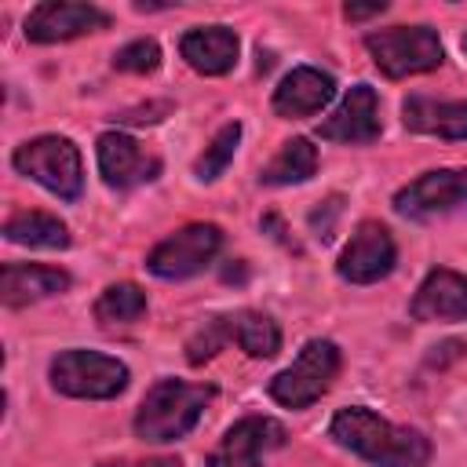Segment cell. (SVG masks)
<instances>
[{"label": "cell", "mask_w": 467, "mask_h": 467, "mask_svg": "<svg viewBox=\"0 0 467 467\" xmlns=\"http://www.w3.org/2000/svg\"><path fill=\"white\" fill-rule=\"evenodd\" d=\"M463 51H467V36H463Z\"/></svg>", "instance_id": "obj_29"}, {"label": "cell", "mask_w": 467, "mask_h": 467, "mask_svg": "<svg viewBox=\"0 0 467 467\" xmlns=\"http://www.w3.org/2000/svg\"><path fill=\"white\" fill-rule=\"evenodd\" d=\"M336 99V80L332 73H321L314 66H296L285 73V80L274 91V113L277 117H310L325 109Z\"/></svg>", "instance_id": "obj_15"}, {"label": "cell", "mask_w": 467, "mask_h": 467, "mask_svg": "<svg viewBox=\"0 0 467 467\" xmlns=\"http://www.w3.org/2000/svg\"><path fill=\"white\" fill-rule=\"evenodd\" d=\"M328 431L343 449L368 460L372 467H423L431 460V441L420 431L398 427L365 405L339 409Z\"/></svg>", "instance_id": "obj_1"}, {"label": "cell", "mask_w": 467, "mask_h": 467, "mask_svg": "<svg viewBox=\"0 0 467 467\" xmlns=\"http://www.w3.org/2000/svg\"><path fill=\"white\" fill-rule=\"evenodd\" d=\"M317 135L328 142H347V146H365L379 139V99L368 84H354L339 109L317 124Z\"/></svg>", "instance_id": "obj_13"}, {"label": "cell", "mask_w": 467, "mask_h": 467, "mask_svg": "<svg viewBox=\"0 0 467 467\" xmlns=\"http://www.w3.org/2000/svg\"><path fill=\"white\" fill-rule=\"evenodd\" d=\"M467 204V168L423 171L394 193V212L405 219H434Z\"/></svg>", "instance_id": "obj_8"}, {"label": "cell", "mask_w": 467, "mask_h": 467, "mask_svg": "<svg viewBox=\"0 0 467 467\" xmlns=\"http://www.w3.org/2000/svg\"><path fill=\"white\" fill-rule=\"evenodd\" d=\"M109 15L95 4H73V0H44L26 15V40L33 44H58L73 40L95 29H106Z\"/></svg>", "instance_id": "obj_10"}, {"label": "cell", "mask_w": 467, "mask_h": 467, "mask_svg": "<svg viewBox=\"0 0 467 467\" xmlns=\"http://www.w3.org/2000/svg\"><path fill=\"white\" fill-rule=\"evenodd\" d=\"M99 171H102V182L113 186V190H131L139 182H153L161 175V161L150 157L131 135L124 131H106L99 135Z\"/></svg>", "instance_id": "obj_11"}, {"label": "cell", "mask_w": 467, "mask_h": 467, "mask_svg": "<svg viewBox=\"0 0 467 467\" xmlns=\"http://www.w3.org/2000/svg\"><path fill=\"white\" fill-rule=\"evenodd\" d=\"M226 343H234V336H230V314L208 317V321L186 339V361H190V365H204V361L215 358Z\"/></svg>", "instance_id": "obj_24"}, {"label": "cell", "mask_w": 467, "mask_h": 467, "mask_svg": "<svg viewBox=\"0 0 467 467\" xmlns=\"http://www.w3.org/2000/svg\"><path fill=\"white\" fill-rule=\"evenodd\" d=\"M142 314H146V292L139 285H131V281L109 285L95 299V317L102 325H128V321H135Z\"/></svg>", "instance_id": "obj_22"}, {"label": "cell", "mask_w": 467, "mask_h": 467, "mask_svg": "<svg viewBox=\"0 0 467 467\" xmlns=\"http://www.w3.org/2000/svg\"><path fill=\"white\" fill-rule=\"evenodd\" d=\"M339 365L343 358L332 339H310L303 343L296 361L270 379V398L285 409H306L332 387V379L339 376Z\"/></svg>", "instance_id": "obj_5"}, {"label": "cell", "mask_w": 467, "mask_h": 467, "mask_svg": "<svg viewBox=\"0 0 467 467\" xmlns=\"http://www.w3.org/2000/svg\"><path fill=\"white\" fill-rule=\"evenodd\" d=\"M285 445V427L270 416H244L237 420L223 445L208 456V467H259V456Z\"/></svg>", "instance_id": "obj_12"}, {"label": "cell", "mask_w": 467, "mask_h": 467, "mask_svg": "<svg viewBox=\"0 0 467 467\" xmlns=\"http://www.w3.org/2000/svg\"><path fill=\"white\" fill-rule=\"evenodd\" d=\"M230 336L248 358H274L281 350V328L274 317L259 310H237L230 314Z\"/></svg>", "instance_id": "obj_21"}, {"label": "cell", "mask_w": 467, "mask_h": 467, "mask_svg": "<svg viewBox=\"0 0 467 467\" xmlns=\"http://www.w3.org/2000/svg\"><path fill=\"white\" fill-rule=\"evenodd\" d=\"M409 314L416 321H467V277L456 270H431L416 288Z\"/></svg>", "instance_id": "obj_14"}, {"label": "cell", "mask_w": 467, "mask_h": 467, "mask_svg": "<svg viewBox=\"0 0 467 467\" xmlns=\"http://www.w3.org/2000/svg\"><path fill=\"white\" fill-rule=\"evenodd\" d=\"M339 212H343V201H339V197H328L321 208H314V212H310V230H314L321 241H332Z\"/></svg>", "instance_id": "obj_26"}, {"label": "cell", "mask_w": 467, "mask_h": 467, "mask_svg": "<svg viewBox=\"0 0 467 467\" xmlns=\"http://www.w3.org/2000/svg\"><path fill=\"white\" fill-rule=\"evenodd\" d=\"M99 467H182L175 456H157V460H117V463H99Z\"/></svg>", "instance_id": "obj_28"}, {"label": "cell", "mask_w": 467, "mask_h": 467, "mask_svg": "<svg viewBox=\"0 0 467 467\" xmlns=\"http://www.w3.org/2000/svg\"><path fill=\"white\" fill-rule=\"evenodd\" d=\"M15 168L22 175H29L33 182H40L44 190H51L62 201H77L84 190V164H80V150L66 139V135H40L29 139L15 150Z\"/></svg>", "instance_id": "obj_4"}, {"label": "cell", "mask_w": 467, "mask_h": 467, "mask_svg": "<svg viewBox=\"0 0 467 467\" xmlns=\"http://www.w3.org/2000/svg\"><path fill=\"white\" fill-rule=\"evenodd\" d=\"M157 66H161L157 40H131L113 55V69H120V73H153Z\"/></svg>", "instance_id": "obj_25"}, {"label": "cell", "mask_w": 467, "mask_h": 467, "mask_svg": "<svg viewBox=\"0 0 467 467\" xmlns=\"http://www.w3.org/2000/svg\"><path fill=\"white\" fill-rule=\"evenodd\" d=\"M401 120L409 131L438 139H467V102H438L427 95H409L401 102Z\"/></svg>", "instance_id": "obj_18"}, {"label": "cell", "mask_w": 467, "mask_h": 467, "mask_svg": "<svg viewBox=\"0 0 467 467\" xmlns=\"http://www.w3.org/2000/svg\"><path fill=\"white\" fill-rule=\"evenodd\" d=\"M394 263H398V248H394L390 230L383 223H376V219H365L350 234L336 270L350 285H372V281H383L394 270Z\"/></svg>", "instance_id": "obj_9"}, {"label": "cell", "mask_w": 467, "mask_h": 467, "mask_svg": "<svg viewBox=\"0 0 467 467\" xmlns=\"http://www.w3.org/2000/svg\"><path fill=\"white\" fill-rule=\"evenodd\" d=\"M219 248H223V230L215 223H190V226L168 234L146 255V270L161 281H186V277L201 274L215 259Z\"/></svg>", "instance_id": "obj_7"}, {"label": "cell", "mask_w": 467, "mask_h": 467, "mask_svg": "<svg viewBox=\"0 0 467 467\" xmlns=\"http://www.w3.org/2000/svg\"><path fill=\"white\" fill-rule=\"evenodd\" d=\"M4 237L11 244H26V248H66L69 244L66 223L47 212H15L4 223Z\"/></svg>", "instance_id": "obj_19"}, {"label": "cell", "mask_w": 467, "mask_h": 467, "mask_svg": "<svg viewBox=\"0 0 467 467\" xmlns=\"http://www.w3.org/2000/svg\"><path fill=\"white\" fill-rule=\"evenodd\" d=\"M317 171V150L310 146V139H288L281 146V153L259 171L263 186H296L306 182Z\"/></svg>", "instance_id": "obj_20"}, {"label": "cell", "mask_w": 467, "mask_h": 467, "mask_svg": "<svg viewBox=\"0 0 467 467\" xmlns=\"http://www.w3.org/2000/svg\"><path fill=\"white\" fill-rule=\"evenodd\" d=\"M66 288H69V274L58 270V266L7 263L0 270V299H4V306H29V303L58 296Z\"/></svg>", "instance_id": "obj_17"}, {"label": "cell", "mask_w": 467, "mask_h": 467, "mask_svg": "<svg viewBox=\"0 0 467 467\" xmlns=\"http://www.w3.org/2000/svg\"><path fill=\"white\" fill-rule=\"evenodd\" d=\"M383 11H387L383 0H376V4H343V15H347L350 22H358V18H372V15H383Z\"/></svg>", "instance_id": "obj_27"}, {"label": "cell", "mask_w": 467, "mask_h": 467, "mask_svg": "<svg viewBox=\"0 0 467 467\" xmlns=\"http://www.w3.org/2000/svg\"><path fill=\"white\" fill-rule=\"evenodd\" d=\"M212 398H215V390L204 383L157 379L135 412V434L142 441H153V445L179 441L197 427V420Z\"/></svg>", "instance_id": "obj_2"}, {"label": "cell", "mask_w": 467, "mask_h": 467, "mask_svg": "<svg viewBox=\"0 0 467 467\" xmlns=\"http://www.w3.org/2000/svg\"><path fill=\"white\" fill-rule=\"evenodd\" d=\"M365 47H368L376 69L383 77H390V80L431 73L445 58L441 40H438V33L431 26H390V29L368 33Z\"/></svg>", "instance_id": "obj_3"}, {"label": "cell", "mask_w": 467, "mask_h": 467, "mask_svg": "<svg viewBox=\"0 0 467 467\" xmlns=\"http://www.w3.org/2000/svg\"><path fill=\"white\" fill-rule=\"evenodd\" d=\"M237 142H241V124H237V120L223 124V128L215 131V139L204 146V153L193 161V175H197L201 182H212V179H219V175L226 171V164L234 161V153H237Z\"/></svg>", "instance_id": "obj_23"}, {"label": "cell", "mask_w": 467, "mask_h": 467, "mask_svg": "<svg viewBox=\"0 0 467 467\" xmlns=\"http://www.w3.org/2000/svg\"><path fill=\"white\" fill-rule=\"evenodd\" d=\"M179 51L182 58L204 73V77H223L234 69L237 62V51H241V40L230 26H193L182 33L179 40Z\"/></svg>", "instance_id": "obj_16"}, {"label": "cell", "mask_w": 467, "mask_h": 467, "mask_svg": "<svg viewBox=\"0 0 467 467\" xmlns=\"http://www.w3.org/2000/svg\"><path fill=\"white\" fill-rule=\"evenodd\" d=\"M51 387L69 398L106 401L128 387V365L99 350H62L51 361Z\"/></svg>", "instance_id": "obj_6"}]
</instances>
